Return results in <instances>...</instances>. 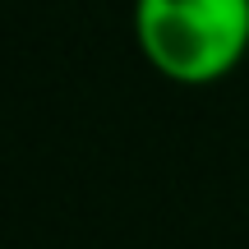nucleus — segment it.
<instances>
[{
    "mask_svg": "<svg viewBox=\"0 0 249 249\" xmlns=\"http://www.w3.org/2000/svg\"><path fill=\"white\" fill-rule=\"evenodd\" d=\"M134 42L161 79L208 88L249 55V0H134Z\"/></svg>",
    "mask_w": 249,
    "mask_h": 249,
    "instance_id": "obj_1",
    "label": "nucleus"
}]
</instances>
